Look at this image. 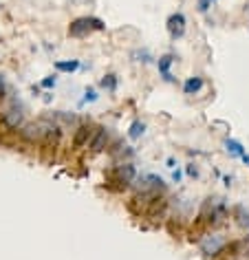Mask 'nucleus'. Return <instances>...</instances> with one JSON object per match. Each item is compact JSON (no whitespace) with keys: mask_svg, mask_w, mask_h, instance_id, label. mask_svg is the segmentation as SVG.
Instances as JSON below:
<instances>
[{"mask_svg":"<svg viewBox=\"0 0 249 260\" xmlns=\"http://www.w3.org/2000/svg\"><path fill=\"white\" fill-rule=\"evenodd\" d=\"M106 25L100 20V18H88V16H82V18H75V20L69 25V36L71 37H86L95 31H104Z\"/></svg>","mask_w":249,"mask_h":260,"instance_id":"f257e3e1","label":"nucleus"},{"mask_svg":"<svg viewBox=\"0 0 249 260\" xmlns=\"http://www.w3.org/2000/svg\"><path fill=\"white\" fill-rule=\"evenodd\" d=\"M199 247H201V254H203L205 258H218L220 254L225 252V247H227V240H225L223 234H218V231H210V234H205L203 238L199 240Z\"/></svg>","mask_w":249,"mask_h":260,"instance_id":"f03ea898","label":"nucleus"},{"mask_svg":"<svg viewBox=\"0 0 249 260\" xmlns=\"http://www.w3.org/2000/svg\"><path fill=\"white\" fill-rule=\"evenodd\" d=\"M0 124H2V128H7V130H20L22 126H25V112H22V106L13 104V106L4 108L2 115H0Z\"/></svg>","mask_w":249,"mask_h":260,"instance_id":"7ed1b4c3","label":"nucleus"},{"mask_svg":"<svg viewBox=\"0 0 249 260\" xmlns=\"http://www.w3.org/2000/svg\"><path fill=\"white\" fill-rule=\"evenodd\" d=\"M185 25H187V20H185V16H183L181 11L170 13V16H168L166 29H168V33H170L172 40H181V37L185 36Z\"/></svg>","mask_w":249,"mask_h":260,"instance_id":"20e7f679","label":"nucleus"},{"mask_svg":"<svg viewBox=\"0 0 249 260\" xmlns=\"http://www.w3.org/2000/svg\"><path fill=\"white\" fill-rule=\"evenodd\" d=\"M18 135L27 144H42L44 141V126H42V121H37V124H25L18 130Z\"/></svg>","mask_w":249,"mask_h":260,"instance_id":"39448f33","label":"nucleus"},{"mask_svg":"<svg viewBox=\"0 0 249 260\" xmlns=\"http://www.w3.org/2000/svg\"><path fill=\"white\" fill-rule=\"evenodd\" d=\"M115 179L117 183H121L124 187H128L130 183H135V179H137V168H135L130 161H121L115 165Z\"/></svg>","mask_w":249,"mask_h":260,"instance_id":"423d86ee","label":"nucleus"},{"mask_svg":"<svg viewBox=\"0 0 249 260\" xmlns=\"http://www.w3.org/2000/svg\"><path fill=\"white\" fill-rule=\"evenodd\" d=\"M88 148H91L93 154L104 152V150L108 148V128L106 126H97V128H93V137H91V141H88Z\"/></svg>","mask_w":249,"mask_h":260,"instance_id":"0eeeda50","label":"nucleus"},{"mask_svg":"<svg viewBox=\"0 0 249 260\" xmlns=\"http://www.w3.org/2000/svg\"><path fill=\"white\" fill-rule=\"evenodd\" d=\"M93 137V126L88 124V121H84V124H77L73 130V148L75 150H82L84 146H88V141H91Z\"/></svg>","mask_w":249,"mask_h":260,"instance_id":"6e6552de","label":"nucleus"},{"mask_svg":"<svg viewBox=\"0 0 249 260\" xmlns=\"http://www.w3.org/2000/svg\"><path fill=\"white\" fill-rule=\"evenodd\" d=\"M135 181H137V187H142V192L163 190V179L157 177V174H142V177H137Z\"/></svg>","mask_w":249,"mask_h":260,"instance_id":"1a4fd4ad","label":"nucleus"},{"mask_svg":"<svg viewBox=\"0 0 249 260\" xmlns=\"http://www.w3.org/2000/svg\"><path fill=\"white\" fill-rule=\"evenodd\" d=\"M172 64H175V55H161V58L157 60V69H159V73H161V77L166 79L168 84H172L175 82V77H172V73H170V69H172Z\"/></svg>","mask_w":249,"mask_h":260,"instance_id":"9d476101","label":"nucleus"},{"mask_svg":"<svg viewBox=\"0 0 249 260\" xmlns=\"http://www.w3.org/2000/svg\"><path fill=\"white\" fill-rule=\"evenodd\" d=\"M203 86H205V79L201 75H192V77H187L183 82V93L185 95H199L203 91Z\"/></svg>","mask_w":249,"mask_h":260,"instance_id":"9b49d317","label":"nucleus"},{"mask_svg":"<svg viewBox=\"0 0 249 260\" xmlns=\"http://www.w3.org/2000/svg\"><path fill=\"white\" fill-rule=\"evenodd\" d=\"M53 69L58 73H75L79 69V60H55Z\"/></svg>","mask_w":249,"mask_h":260,"instance_id":"f8f14e48","label":"nucleus"},{"mask_svg":"<svg viewBox=\"0 0 249 260\" xmlns=\"http://www.w3.org/2000/svg\"><path fill=\"white\" fill-rule=\"evenodd\" d=\"M100 86L104 88L106 93H115L117 88H119V77H117L115 73H106L104 77L100 79Z\"/></svg>","mask_w":249,"mask_h":260,"instance_id":"ddd939ff","label":"nucleus"},{"mask_svg":"<svg viewBox=\"0 0 249 260\" xmlns=\"http://www.w3.org/2000/svg\"><path fill=\"white\" fill-rule=\"evenodd\" d=\"M223 146H225V150H227L232 157H243V154H245L243 144H241V141H236V139H225Z\"/></svg>","mask_w":249,"mask_h":260,"instance_id":"4468645a","label":"nucleus"},{"mask_svg":"<svg viewBox=\"0 0 249 260\" xmlns=\"http://www.w3.org/2000/svg\"><path fill=\"white\" fill-rule=\"evenodd\" d=\"M53 117H55V124H64V126H77V117H75L73 112L58 111Z\"/></svg>","mask_w":249,"mask_h":260,"instance_id":"2eb2a0df","label":"nucleus"},{"mask_svg":"<svg viewBox=\"0 0 249 260\" xmlns=\"http://www.w3.org/2000/svg\"><path fill=\"white\" fill-rule=\"evenodd\" d=\"M143 132H145V124H143V121H139V119L133 121V124H130V128H128V139H133V141L142 139Z\"/></svg>","mask_w":249,"mask_h":260,"instance_id":"dca6fc26","label":"nucleus"},{"mask_svg":"<svg viewBox=\"0 0 249 260\" xmlns=\"http://www.w3.org/2000/svg\"><path fill=\"white\" fill-rule=\"evenodd\" d=\"M236 221L243 229H249V212H245V207H236Z\"/></svg>","mask_w":249,"mask_h":260,"instance_id":"f3484780","label":"nucleus"},{"mask_svg":"<svg viewBox=\"0 0 249 260\" xmlns=\"http://www.w3.org/2000/svg\"><path fill=\"white\" fill-rule=\"evenodd\" d=\"M55 84H58V77L55 75H46V77L40 79V86L46 88V91H51V88H55Z\"/></svg>","mask_w":249,"mask_h":260,"instance_id":"a211bd4d","label":"nucleus"},{"mask_svg":"<svg viewBox=\"0 0 249 260\" xmlns=\"http://www.w3.org/2000/svg\"><path fill=\"white\" fill-rule=\"evenodd\" d=\"M97 97H100V95H97V91H95V88H86V91H84V99H82V104H88V102H97Z\"/></svg>","mask_w":249,"mask_h":260,"instance_id":"6ab92c4d","label":"nucleus"},{"mask_svg":"<svg viewBox=\"0 0 249 260\" xmlns=\"http://www.w3.org/2000/svg\"><path fill=\"white\" fill-rule=\"evenodd\" d=\"M185 174H187L190 179H196V177H199V168H196V163H187V165H185Z\"/></svg>","mask_w":249,"mask_h":260,"instance_id":"aec40b11","label":"nucleus"},{"mask_svg":"<svg viewBox=\"0 0 249 260\" xmlns=\"http://www.w3.org/2000/svg\"><path fill=\"white\" fill-rule=\"evenodd\" d=\"M133 58H142L139 62H143V64L152 62V58H150V53H148V51H137V53H133Z\"/></svg>","mask_w":249,"mask_h":260,"instance_id":"412c9836","label":"nucleus"},{"mask_svg":"<svg viewBox=\"0 0 249 260\" xmlns=\"http://www.w3.org/2000/svg\"><path fill=\"white\" fill-rule=\"evenodd\" d=\"M7 97V82H4V77L0 75V102Z\"/></svg>","mask_w":249,"mask_h":260,"instance_id":"4be33fe9","label":"nucleus"},{"mask_svg":"<svg viewBox=\"0 0 249 260\" xmlns=\"http://www.w3.org/2000/svg\"><path fill=\"white\" fill-rule=\"evenodd\" d=\"M172 181L175 183L181 181V170H172Z\"/></svg>","mask_w":249,"mask_h":260,"instance_id":"5701e85b","label":"nucleus"},{"mask_svg":"<svg viewBox=\"0 0 249 260\" xmlns=\"http://www.w3.org/2000/svg\"><path fill=\"white\" fill-rule=\"evenodd\" d=\"M166 163H168V168H170V170H175V168H177V161H175V157H168V161H166Z\"/></svg>","mask_w":249,"mask_h":260,"instance_id":"b1692460","label":"nucleus"},{"mask_svg":"<svg viewBox=\"0 0 249 260\" xmlns=\"http://www.w3.org/2000/svg\"><path fill=\"white\" fill-rule=\"evenodd\" d=\"M223 183H225V186H232V177H223Z\"/></svg>","mask_w":249,"mask_h":260,"instance_id":"393cba45","label":"nucleus"},{"mask_svg":"<svg viewBox=\"0 0 249 260\" xmlns=\"http://www.w3.org/2000/svg\"><path fill=\"white\" fill-rule=\"evenodd\" d=\"M241 159H243V161H245V163L249 165V154H247V152H245V154H243V157H241Z\"/></svg>","mask_w":249,"mask_h":260,"instance_id":"a878e982","label":"nucleus"},{"mask_svg":"<svg viewBox=\"0 0 249 260\" xmlns=\"http://www.w3.org/2000/svg\"><path fill=\"white\" fill-rule=\"evenodd\" d=\"M247 243H249V229H247Z\"/></svg>","mask_w":249,"mask_h":260,"instance_id":"bb28decb","label":"nucleus"},{"mask_svg":"<svg viewBox=\"0 0 249 260\" xmlns=\"http://www.w3.org/2000/svg\"><path fill=\"white\" fill-rule=\"evenodd\" d=\"M247 256H249V249H247Z\"/></svg>","mask_w":249,"mask_h":260,"instance_id":"cd10ccee","label":"nucleus"},{"mask_svg":"<svg viewBox=\"0 0 249 260\" xmlns=\"http://www.w3.org/2000/svg\"><path fill=\"white\" fill-rule=\"evenodd\" d=\"M0 9H2V4H0Z\"/></svg>","mask_w":249,"mask_h":260,"instance_id":"c85d7f7f","label":"nucleus"}]
</instances>
